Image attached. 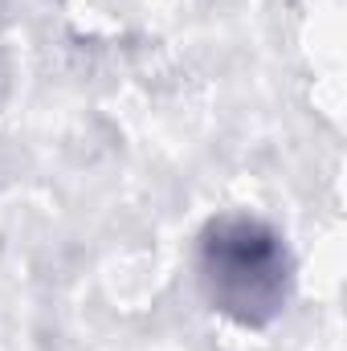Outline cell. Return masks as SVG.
I'll return each mask as SVG.
<instances>
[{"label": "cell", "instance_id": "cell-1", "mask_svg": "<svg viewBox=\"0 0 347 351\" xmlns=\"http://www.w3.org/2000/svg\"><path fill=\"white\" fill-rule=\"evenodd\" d=\"M200 290L225 319L241 327L274 323L294 286V262L278 229L250 213L213 217L196 241Z\"/></svg>", "mask_w": 347, "mask_h": 351}]
</instances>
